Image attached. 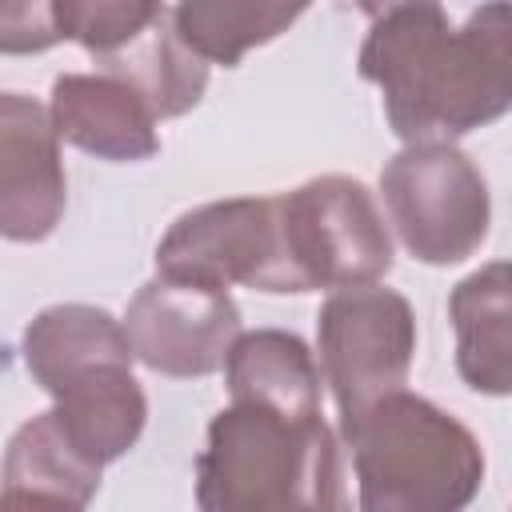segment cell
<instances>
[{
    "label": "cell",
    "mask_w": 512,
    "mask_h": 512,
    "mask_svg": "<svg viewBox=\"0 0 512 512\" xmlns=\"http://www.w3.org/2000/svg\"><path fill=\"white\" fill-rule=\"evenodd\" d=\"M368 16L360 76L404 144H452L512 112V4H480L460 28L424 0Z\"/></svg>",
    "instance_id": "1"
},
{
    "label": "cell",
    "mask_w": 512,
    "mask_h": 512,
    "mask_svg": "<svg viewBox=\"0 0 512 512\" xmlns=\"http://www.w3.org/2000/svg\"><path fill=\"white\" fill-rule=\"evenodd\" d=\"M340 432L360 512H464L484 484L480 440L424 396L392 392Z\"/></svg>",
    "instance_id": "2"
},
{
    "label": "cell",
    "mask_w": 512,
    "mask_h": 512,
    "mask_svg": "<svg viewBox=\"0 0 512 512\" xmlns=\"http://www.w3.org/2000/svg\"><path fill=\"white\" fill-rule=\"evenodd\" d=\"M380 192L400 244L420 264H460L488 236V184L480 168L452 144L400 148L380 172Z\"/></svg>",
    "instance_id": "3"
},
{
    "label": "cell",
    "mask_w": 512,
    "mask_h": 512,
    "mask_svg": "<svg viewBox=\"0 0 512 512\" xmlns=\"http://www.w3.org/2000/svg\"><path fill=\"white\" fill-rule=\"evenodd\" d=\"M324 420H284L256 404H228L208 424L196 456L200 512H280L304 488Z\"/></svg>",
    "instance_id": "4"
},
{
    "label": "cell",
    "mask_w": 512,
    "mask_h": 512,
    "mask_svg": "<svg viewBox=\"0 0 512 512\" xmlns=\"http://www.w3.org/2000/svg\"><path fill=\"white\" fill-rule=\"evenodd\" d=\"M280 228L296 292L360 288L392 268V236L372 192L352 176H316L280 192Z\"/></svg>",
    "instance_id": "5"
},
{
    "label": "cell",
    "mask_w": 512,
    "mask_h": 512,
    "mask_svg": "<svg viewBox=\"0 0 512 512\" xmlns=\"http://www.w3.org/2000/svg\"><path fill=\"white\" fill-rule=\"evenodd\" d=\"M320 372L332 384L340 424L364 416L392 392H404L416 356L412 304L380 284L340 288L316 316Z\"/></svg>",
    "instance_id": "6"
},
{
    "label": "cell",
    "mask_w": 512,
    "mask_h": 512,
    "mask_svg": "<svg viewBox=\"0 0 512 512\" xmlns=\"http://www.w3.org/2000/svg\"><path fill=\"white\" fill-rule=\"evenodd\" d=\"M156 272L220 292L232 284L296 292L280 228V196H236L184 212L156 244Z\"/></svg>",
    "instance_id": "7"
},
{
    "label": "cell",
    "mask_w": 512,
    "mask_h": 512,
    "mask_svg": "<svg viewBox=\"0 0 512 512\" xmlns=\"http://www.w3.org/2000/svg\"><path fill=\"white\" fill-rule=\"evenodd\" d=\"M124 332L144 368L180 380L212 376L240 340V308L220 288L156 276L132 296Z\"/></svg>",
    "instance_id": "8"
},
{
    "label": "cell",
    "mask_w": 512,
    "mask_h": 512,
    "mask_svg": "<svg viewBox=\"0 0 512 512\" xmlns=\"http://www.w3.org/2000/svg\"><path fill=\"white\" fill-rule=\"evenodd\" d=\"M60 136L48 108L24 92L0 96V232L16 244H36L64 216Z\"/></svg>",
    "instance_id": "9"
},
{
    "label": "cell",
    "mask_w": 512,
    "mask_h": 512,
    "mask_svg": "<svg viewBox=\"0 0 512 512\" xmlns=\"http://www.w3.org/2000/svg\"><path fill=\"white\" fill-rule=\"evenodd\" d=\"M48 116L60 140L100 160H148L160 152L152 108L104 72H64L52 80Z\"/></svg>",
    "instance_id": "10"
},
{
    "label": "cell",
    "mask_w": 512,
    "mask_h": 512,
    "mask_svg": "<svg viewBox=\"0 0 512 512\" xmlns=\"http://www.w3.org/2000/svg\"><path fill=\"white\" fill-rule=\"evenodd\" d=\"M132 360L124 320L96 304H52L24 328V364L48 396H60L92 372L132 368Z\"/></svg>",
    "instance_id": "11"
},
{
    "label": "cell",
    "mask_w": 512,
    "mask_h": 512,
    "mask_svg": "<svg viewBox=\"0 0 512 512\" xmlns=\"http://www.w3.org/2000/svg\"><path fill=\"white\" fill-rule=\"evenodd\" d=\"M456 372L480 396H512V260L468 272L452 296Z\"/></svg>",
    "instance_id": "12"
},
{
    "label": "cell",
    "mask_w": 512,
    "mask_h": 512,
    "mask_svg": "<svg viewBox=\"0 0 512 512\" xmlns=\"http://www.w3.org/2000/svg\"><path fill=\"white\" fill-rule=\"evenodd\" d=\"M224 380L232 404H256L296 424L320 420V368L296 332H240L224 364Z\"/></svg>",
    "instance_id": "13"
},
{
    "label": "cell",
    "mask_w": 512,
    "mask_h": 512,
    "mask_svg": "<svg viewBox=\"0 0 512 512\" xmlns=\"http://www.w3.org/2000/svg\"><path fill=\"white\" fill-rule=\"evenodd\" d=\"M52 400V416L60 420L64 436L100 468L120 460L140 440L148 420V396L132 368L92 372Z\"/></svg>",
    "instance_id": "14"
},
{
    "label": "cell",
    "mask_w": 512,
    "mask_h": 512,
    "mask_svg": "<svg viewBox=\"0 0 512 512\" xmlns=\"http://www.w3.org/2000/svg\"><path fill=\"white\" fill-rule=\"evenodd\" d=\"M96 68L112 80H124L156 120L184 116L200 104L208 88V64L172 32V16L164 12L148 32H140L116 56L96 60Z\"/></svg>",
    "instance_id": "15"
},
{
    "label": "cell",
    "mask_w": 512,
    "mask_h": 512,
    "mask_svg": "<svg viewBox=\"0 0 512 512\" xmlns=\"http://www.w3.org/2000/svg\"><path fill=\"white\" fill-rule=\"evenodd\" d=\"M172 32L204 60V64H240L248 48H260L288 32L292 20L304 16L300 4H236V0H188L168 8Z\"/></svg>",
    "instance_id": "16"
},
{
    "label": "cell",
    "mask_w": 512,
    "mask_h": 512,
    "mask_svg": "<svg viewBox=\"0 0 512 512\" xmlns=\"http://www.w3.org/2000/svg\"><path fill=\"white\" fill-rule=\"evenodd\" d=\"M100 464H92L48 412L16 428L4 452V488H48L88 504L100 488Z\"/></svg>",
    "instance_id": "17"
},
{
    "label": "cell",
    "mask_w": 512,
    "mask_h": 512,
    "mask_svg": "<svg viewBox=\"0 0 512 512\" xmlns=\"http://www.w3.org/2000/svg\"><path fill=\"white\" fill-rule=\"evenodd\" d=\"M168 8L152 0H56V24L64 40H76L96 60L116 56L140 32H148Z\"/></svg>",
    "instance_id": "18"
},
{
    "label": "cell",
    "mask_w": 512,
    "mask_h": 512,
    "mask_svg": "<svg viewBox=\"0 0 512 512\" xmlns=\"http://www.w3.org/2000/svg\"><path fill=\"white\" fill-rule=\"evenodd\" d=\"M280 512H348V488H344V460L340 444L328 424H320L316 444H312V464L304 476V488L296 492L292 504Z\"/></svg>",
    "instance_id": "19"
},
{
    "label": "cell",
    "mask_w": 512,
    "mask_h": 512,
    "mask_svg": "<svg viewBox=\"0 0 512 512\" xmlns=\"http://www.w3.org/2000/svg\"><path fill=\"white\" fill-rule=\"evenodd\" d=\"M60 36L56 24V4H4L0 8V52L4 56H20V52H44L52 48Z\"/></svg>",
    "instance_id": "20"
},
{
    "label": "cell",
    "mask_w": 512,
    "mask_h": 512,
    "mask_svg": "<svg viewBox=\"0 0 512 512\" xmlns=\"http://www.w3.org/2000/svg\"><path fill=\"white\" fill-rule=\"evenodd\" d=\"M88 504L48 492V488H4L0 492V512H84Z\"/></svg>",
    "instance_id": "21"
}]
</instances>
